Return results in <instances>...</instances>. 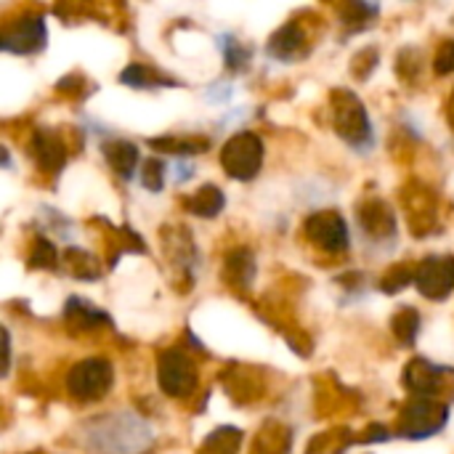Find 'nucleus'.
<instances>
[{
  "instance_id": "nucleus-1",
  "label": "nucleus",
  "mask_w": 454,
  "mask_h": 454,
  "mask_svg": "<svg viewBox=\"0 0 454 454\" xmlns=\"http://www.w3.org/2000/svg\"><path fill=\"white\" fill-rule=\"evenodd\" d=\"M152 442V434L144 420L130 412L104 418L90 428V447L101 454H138Z\"/></svg>"
},
{
  "instance_id": "nucleus-2",
  "label": "nucleus",
  "mask_w": 454,
  "mask_h": 454,
  "mask_svg": "<svg viewBox=\"0 0 454 454\" xmlns=\"http://www.w3.org/2000/svg\"><path fill=\"white\" fill-rule=\"evenodd\" d=\"M261 160H263V144L255 133H239L234 136L223 154H221V162L226 168V173L231 178H239V181H250L258 168H261Z\"/></svg>"
},
{
  "instance_id": "nucleus-3",
  "label": "nucleus",
  "mask_w": 454,
  "mask_h": 454,
  "mask_svg": "<svg viewBox=\"0 0 454 454\" xmlns=\"http://www.w3.org/2000/svg\"><path fill=\"white\" fill-rule=\"evenodd\" d=\"M112 386V367L104 359H85L72 367L67 378V388L77 399H98Z\"/></svg>"
},
{
  "instance_id": "nucleus-4",
  "label": "nucleus",
  "mask_w": 454,
  "mask_h": 454,
  "mask_svg": "<svg viewBox=\"0 0 454 454\" xmlns=\"http://www.w3.org/2000/svg\"><path fill=\"white\" fill-rule=\"evenodd\" d=\"M450 418V407L447 404H436V402H415L404 410L402 418V434L410 439H426L434 436L444 428Z\"/></svg>"
},
{
  "instance_id": "nucleus-5",
  "label": "nucleus",
  "mask_w": 454,
  "mask_h": 454,
  "mask_svg": "<svg viewBox=\"0 0 454 454\" xmlns=\"http://www.w3.org/2000/svg\"><path fill=\"white\" fill-rule=\"evenodd\" d=\"M194 383H197V372L181 351H168L160 359V386L165 394L186 396V394H192Z\"/></svg>"
},
{
  "instance_id": "nucleus-6",
  "label": "nucleus",
  "mask_w": 454,
  "mask_h": 454,
  "mask_svg": "<svg viewBox=\"0 0 454 454\" xmlns=\"http://www.w3.org/2000/svg\"><path fill=\"white\" fill-rule=\"evenodd\" d=\"M418 287L426 298L431 301H442L450 290L454 287V261L452 258H444V255H436V258H428L420 271H418Z\"/></svg>"
},
{
  "instance_id": "nucleus-7",
  "label": "nucleus",
  "mask_w": 454,
  "mask_h": 454,
  "mask_svg": "<svg viewBox=\"0 0 454 454\" xmlns=\"http://www.w3.org/2000/svg\"><path fill=\"white\" fill-rule=\"evenodd\" d=\"M306 231H309V237H311L319 247H325V250H330V253H340V250L348 247L346 223H343V218H340L338 213H333V210H325V213L311 215L309 223H306Z\"/></svg>"
},
{
  "instance_id": "nucleus-8",
  "label": "nucleus",
  "mask_w": 454,
  "mask_h": 454,
  "mask_svg": "<svg viewBox=\"0 0 454 454\" xmlns=\"http://www.w3.org/2000/svg\"><path fill=\"white\" fill-rule=\"evenodd\" d=\"M338 133L351 141L354 146H362L370 141V120H367V112L364 106L351 96L346 93V104L338 106Z\"/></svg>"
},
{
  "instance_id": "nucleus-9",
  "label": "nucleus",
  "mask_w": 454,
  "mask_h": 454,
  "mask_svg": "<svg viewBox=\"0 0 454 454\" xmlns=\"http://www.w3.org/2000/svg\"><path fill=\"white\" fill-rule=\"evenodd\" d=\"M45 45V24L43 19H24L21 24L5 29L3 35V48L13 53H29Z\"/></svg>"
},
{
  "instance_id": "nucleus-10",
  "label": "nucleus",
  "mask_w": 454,
  "mask_h": 454,
  "mask_svg": "<svg viewBox=\"0 0 454 454\" xmlns=\"http://www.w3.org/2000/svg\"><path fill=\"white\" fill-rule=\"evenodd\" d=\"M444 375V370L434 367L431 362L426 359H415L407 370V386L415 391V394H423V396H431L439 391V378Z\"/></svg>"
},
{
  "instance_id": "nucleus-11",
  "label": "nucleus",
  "mask_w": 454,
  "mask_h": 454,
  "mask_svg": "<svg viewBox=\"0 0 454 454\" xmlns=\"http://www.w3.org/2000/svg\"><path fill=\"white\" fill-rule=\"evenodd\" d=\"M104 154H106L109 165H112L120 176H125V178L133 176V168H136V162H138V149H136L133 144H128V141H114V144L104 146Z\"/></svg>"
},
{
  "instance_id": "nucleus-12",
  "label": "nucleus",
  "mask_w": 454,
  "mask_h": 454,
  "mask_svg": "<svg viewBox=\"0 0 454 454\" xmlns=\"http://www.w3.org/2000/svg\"><path fill=\"white\" fill-rule=\"evenodd\" d=\"M301 40H303L301 29H298L295 24H287V27H282V29L271 37L269 53L277 56V59H293V56L298 53V48H301Z\"/></svg>"
},
{
  "instance_id": "nucleus-13",
  "label": "nucleus",
  "mask_w": 454,
  "mask_h": 454,
  "mask_svg": "<svg viewBox=\"0 0 454 454\" xmlns=\"http://www.w3.org/2000/svg\"><path fill=\"white\" fill-rule=\"evenodd\" d=\"M189 207H192V213L205 215V218L207 215H218V210L223 207V194L215 186H202L200 194L189 202Z\"/></svg>"
},
{
  "instance_id": "nucleus-14",
  "label": "nucleus",
  "mask_w": 454,
  "mask_h": 454,
  "mask_svg": "<svg viewBox=\"0 0 454 454\" xmlns=\"http://www.w3.org/2000/svg\"><path fill=\"white\" fill-rule=\"evenodd\" d=\"M394 327H396V335H399L402 340L412 343V338H415V333H418V327H420V322H418V314H415L412 309H404L402 314H396V322H394Z\"/></svg>"
},
{
  "instance_id": "nucleus-15",
  "label": "nucleus",
  "mask_w": 454,
  "mask_h": 454,
  "mask_svg": "<svg viewBox=\"0 0 454 454\" xmlns=\"http://www.w3.org/2000/svg\"><path fill=\"white\" fill-rule=\"evenodd\" d=\"M162 178H165V168L160 162H149L146 165V173H144V184L152 189V192H160L162 189Z\"/></svg>"
},
{
  "instance_id": "nucleus-16",
  "label": "nucleus",
  "mask_w": 454,
  "mask_h": 454,
  "mask_svg": "<svg viewBox=\"0 0 454 454\" xmlns=\"http://www.w3.org/2000/svg\"><path fill=\"white\" fill-rule=\"evenodd\" d=\"M436 72H439V74H444V72H454V40H450V43L439 51Z\"/></svg>"
}]
</instances>
